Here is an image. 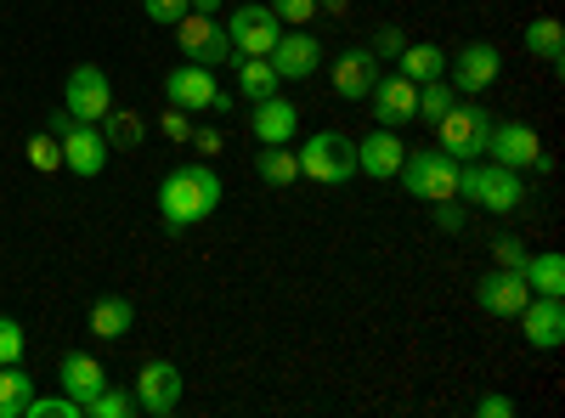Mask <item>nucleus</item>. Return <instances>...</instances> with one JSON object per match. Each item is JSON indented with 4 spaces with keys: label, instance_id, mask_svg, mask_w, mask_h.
Returning <instances> with one entry per match:
<instances>
[{
    "label": "nucleus",
    "instance_id": "20e7f679",
    "mask_svg": "<svg viewBox=\"0 0 565 418\" xmlns=\"http://www.w3.org/2000/svg\"><path fill=\"white\" fill-rule=\"evenodd\" d=\"M458 159H447L441 148H430V153H407L402 159V187L413 193V199H424V204H441V199H458Z\"/></svg>",
    "mask_w": 565,
    "mask_h": 418
},
{
    "label": "nucleus",
    "instance_id": "ddd939ff",
    "mask_svg": "<svg viewBox=\"0 0 565 418\" xmlns=\"http://www.w3.org/2000/svg\"><path fill=\"white\" fill-rule=\"evenodd\" d=\"M521 334L532 351H559L565 345V300L559 294H532L521 306Z\"/></svg>",
    "mask_w": 565,
    "mask_h": 418
},
{
    "label": "nucleus",
    "instance_id": "473e14b6",
    "mask_svg": "<svg viewBox=\"0 0 565 418\" xmlns=\"http://www.w3.org/2000/svg\"><path fill=\"white\" fill-rule=\"evenodd\" d=\"M492 260H498V266H509V271H526V260H532V255H526V244L514 238V232H498V238H492Z\"/></svg>",
    "mask_w": 565,
    "mask_h": 418
},
{
    "label": "nucleus",
    "instance_id": "0eeeda50",
    "mask_svg": "<svg viewBox=\"0 0 565 418\" xmlns=\"http://www.w3.org/2000/svg\"><path fill=\"white\" fill-rule=\"evenodd\" d=\"M63 108H68L74 119H85V125H97V119L114 108V85H108V74H103L97 63H79V68L68 74V85H63Z\"/></svg>",
    "mask_w": 565,
    "mask_h": 418
},
{
    "label": "nucleus",
    "instance_id": "72a5a7b5",
    "mask_svg": "<svg viewBox=\"0 0 565 418\" xmlns=\"http://www.w3.org/2000/svg\"><path fill=\"white\" fill-rule=\"evenodd\" d=\"M79 412H85V407H79L74 396H34L23 418H79Z\"/></svg>",
    "mask_w": 565,
    "mask_h": 418
},
{
    "label": "nucleus",
    "instance_id": "b1692460",
    "mask_svg": "<svg viewBox=\"0 0 565 418\" xmlns=\"http://www.w3.org/2000/svg\"><path fill=\"white\" fill-rule=\"evenodd\" d=\"M34 401V379L18 362H0V418H23Z\"/></svg>",
    "mask_w": 565,
    "mask_h": 418
},
{
    "label": "nucleus",
    "instance_id": "a878e982",
    "mask_svg": "<svg viewBox=\"0 0 565 418\" xmlns=\"http://www.w3.org/2000/svg\"><path fill=\"white\" fill-rule=\"evenodd\" d=\"M232 68H238V90H244V103H260V97H277V68L266 63V57H238V63H232Z\"/></svg>",
    "mask_w": 565,
    "mask_h": 418
},
{
    "label": "nucleus",
    "instance_id": "393cba45",
    "mask_svg": "<svg viewBox=\"0 0 565 418\" xmlns=\"http://www.w3.org/2000/svg\"><path fill=\"white\" fill-rule=\"evenodd\" d=\"M447 57H441V45H402V57H396V74H407L413 85H430L441 79Z\"/></svg>",
    "mask_w": 565,
    "mask_h": 418
},
{
    "label": "nucleus",
    "instance_id": "6e6552de",
    "mask_svg": "<svg viewBox=\"0 0 565 418\" xmlns=\"http://www.w3.org/2000/svg\"><path fill=\"white\" fill-rule=\"evenodd\" d=\"M221 29H226V40H232V52H238V57H266L277 45V34H282L271 7H238Z\"/></svg>",
    "mask_w": 565,
    "mask_h": 418
},
{
    "label": "nucleus",
    "instance_id": "79ce46f5",
    "mask_svg": "<svg viewBox=\"0 0 565 418\" xmlns=\"http://www.w3.org/2000/svg\"><path fill=\"white\" fill-rule=\"evenodd\" d=\"M193 12H204V18H215V12H221V0H193Z\"/></svg>",
    "mask_w": 565,
    "mask_h": 418
},
{
    "label": "nucleus",
    "instance_id": "1a4fd4ad",
    "mask_svg": "<svg viewBox=\"0 0 565 418\" xmlns=\"http://www.w3.org/2000/svg\"><path fill=\"white\" fill-rule=\"evenodd\" d=\"M367 114L380 119L385 130H402V125H413L418 119V85L407 79V74H380L373 79V90H367Z\"/></svg>",
    "mask_w": 565,
    "mask_h": 418
},
{
    "label": "nucleus",
    "instance_id": "e433bc0d",
    "mask_svg": "<svg viewBox=\"0 0 565 418\" xmlns=\"http://www.w3.org/2000/svg\"><path fill=\"white\" fill-rule=\"evenodd\" d=\"M23 345H29V340H23V329H18L12 317H0V362H18V356H23Z\"/></svg>",
    "mask_w": 565,
    "mask_h": 418
},
{
    "label": "nucleus",
    "instance_id": "58836bf2",
    "mask_svg": "<svg viewBox=\"0 0 565 418\" xmlns=\"http://www.w3.org/2000/svg\"><path fill=\"white\" fill-rule=\"evenodd\" d=\"M164 136H170V142H186V136H193V119H186V108H164Z\"/></svg>",
    "mask_w": 565,
    "mask_h": 418
},
{
    "label": "nucleus",
    "instance_id": "2eb2a0df",
    "mask_svg": "<svg viewBox=\"0 0 565 418\" xmlns=\"http://www.w3.org/2000/svg\"><path fill=\"white\" fill-rule=\"evenodd\" d=\"M266 63L277 68V79H311L317 63H322V45H317L306 29H282L277 45L266 52Z\"/></svg>",
    "mask_w": 565,
    "mask_h": 418
},
{
    "label": "nucleus",
    "instance_id": "f03ea898",
    "mask_svg": "<svg viewBox=\"0 0 565 418\" xmlns=\"http://www.w3.org/2000/svg\"><path fill=\"white\" fill-rule=\"evenodd\" d=\"M458 199L463 204H476V210H492V215H514L526 204V181H521V170H503V164H476L469 159L463 170H458Z\"/></svg>",
    "mask_w": 565,
    "mask_h": 418
},
{
    "label": "nucleus",
    "instance_id": "5701e85b",
    "mask_svg": "<svg viewBox=\"0 0 565 418\" xmlns=\"http://www.w3.org/2000/svg\"><path fill=\"white\" fill-rule=\"evenodd\" d=\"M526 52L537 63H548L554 74L565 68V29H559V18H532L526 23Z\"/></svg>",
    "mask_w": 565,
    "mask_h": 418
},
{
    "label": "nucleus",
    "instance_id": "4c0bfd02",
    "mask_svg": "<svg viewBox=\"0 0 565 418\" xmlns=\"http://www.w3.org/2000/svg\"><path fill=\"white\" fill-rule=\"evenodd\" d=\"M402 45H407V40H402V29H380V34H373V45H367V52L380 57V63H396V57H402Z\"/></svg>",
    "mask_w": 565,
    "mask_h": 418
},
{
    "label": "nucleus",
    "instance_id": "cd10ccee",
    "mask_svg": "<svg viewBox=\"0 0 565 418\" xmlns=\"http://www.w3.org/2000/svg\"><path fill=\"white\" fill-rule=\"evenodd\" d=\"M97 130L108 136V148H125V153H136V148H141V136H148V125H141L130 108H108V114L97 119Z\"/></svg>",
    "mask_w": 565,
    "mask_h": 418
},
{
    "label": "nucleus",
    "instance_id": "bb28decb",
    "mask_svg": "<svg viewBox=\"0 0 565 418\" xmlns=\"http://www.w3.org/2000/svg\"><path fill=\"white\" fill-rule=\"evenodd\" d=\"M255 170H260V181L266 187H295L300 181V153L282 142V148H266L260 159H255Z\"/></svg>",
    "mask_w": 565,
    "mask_h": 418
},
{
    "label": "nucleus",
    "instance_id": "f704fd0d",
    "mask_svg": "<svg viewBox=\"0 0 565 418\" xmlns=\"http://www.w3.org/2000/svg\"><path fill=\"white\" fill-rule=\"evenodd\" d=\"M271 12H277L282 29H306L317 18V0H271Z\"/></svg>",
    "mask_w": 565,
    "mask_h": 418
},
{
    "label": "nucleus",
    "instance_id": "37998d69",
    "mask_svg": "<svg viewBox=\"0 0 565 418\" xmlns=\"http://www.w3.org/2000/svg\"><path fill=\"white\" fill-rule=\"evenodd\" d=\"M317 7H328V12H345V7H351V0H317Z\"/></svg>",
    "mask_w": 565,
    "mask_h": 418
},
{
    "label": "nucleus",
    "instance_id": "a211bd4d",
    "mask_svg": "<svg viewBox=\"0 0 565 418\" xmlns=\"http://www.w3.org/2000/svg\"><path fill=\"white\" fill-rule=\"evenodd\" d=\"M164 97H170V108L210 114V103H215V74L199 68V63H181V68L164 74Z\"/></svg>",
    "mask_w": 565,
    "mask_h": 418
},
{
    "label": "nucleus",
    "instance_id": "c9c22d12",
    "mask_svg": "<svg viewBox=\"0 0 565 418\" xmlns=\"http://www.w3.org/2000/svg\"><path fill=\"white\" fill-rule=\"evenodd\" d=\"M141 7H148V18H153V23H164V29H170V23H181L186 12H193V0H141Z\"/></svg>",
    "mask_w": 565,
    "mask_h": 418
},
{
    "label": "nucleus",
    "instance_id": "7c9ffc66",
    "mask_svg": "<svg viewBox=\"0 0 565 418\" xmlns=\"http://www.w3.org/2000/svg\"><path fill=\"white\" fill-rule=\"evenodd\" d=\"M85 412H90V418H130V412H136V396H130V390H114V385H103L97 396L85 401Z\"/></svg>",
    "mask_w": 565,
    "mask_h": 418
},
{
    "label": "nucleus",
    "instance_id": "9b49d317",
    "mask_svg": "<svg viewBox=\"0 0 565 418\" xmlns=\"http://www.w3.org/2000/svg\"><path fill=\"white\" fill-rule=\"evenodd\" d=\"M487 153H492V164H503V170H526V164L543 159V142H537V130H532V125L503 119V125L487 130Z\"/></svg>",
    "mask_w": 565,
    "mask_h": 418
},
{
    "label": "nucleus",
    "instance_id": "f3484780",
    "mask_svg": "<svg viewBox=\"0 0 565 418\" xmlns=\"http://www.w3.org/2000/svg\"><path fill=\"white\" fill-rule=\"evenodd\" d=\"M249 130H255V142L260 148H282V142H295V130H300V108L289 97H260L249 103Z\"/></svg>",
    "mask_w": 565,
    "mask_h": 418
},
{
    "label": "nucleus",
    "instance_id": "dca6fc26",
    "mask_svg": "<svg viewBox=\"0 0 565 418\" xmlns=\"http://www.w3.org/2000/svg\"><path fill=\"white\" fill-rule=\"evenodd\" d=\"M476 300H481V311H492V317H521V306L532 300V283H526V271L498 266V271H487V277H481Z\"/></svg>",
    "mask_w": 565,
    "mask_h": 418
},
{
    "label": "nucleus",
    "instance_id": "c756f323",
    "mask_svg": "<svg viewBox=\"0 0 565 418\" xmlns=\"http://www.w3.org/2000/svg\"><path fill=\"white\" fill-rule=\"evenodd\" d=\"M452 103H458V90H452L447 79H430V85H418V119L430 125V130H436V119H441V114H447Z\"/></svg>",
    "mask_w": 565,
    "mask_h": 418
},
{
    "label": "nucleus",
    "instance_id": "4468645a",
    "mask_svg": "<svg viewBox=\"0 0 565 418\" xmlns=\"http://www.w3.org/2000/svg\"><path fill=\"white\" fill-rule=\"evenodd\" d=\"M503 74V57H498V45H487V40H469L463 52L452 57V90H463V97H481V90L492 85Z\"/></svg>",
    "mask_w": 565,
    "mask_h": 418
},
{
    "label": "nucleus",
    "instance_id": "a19ab883",
    "mask_svg": "<svg viewBox=\"0 0 565 418\" xmlns=\"http://www.w3.org/2000/svg\"><path fill=\"white\" fill-rule=\"evenodd\" d=\"M186 142H193L199 153H210V159H215V153H226V142H221V130H193V136H186Z\"/></svg>",
    "mask_w": 565,
    "mask_h": 418
},
{
    "label": "nucleus",
    "instance_id": "f257e3e1",
    "mask_svg": "<svg viewBox=\"0 0 565 418\" xmlns=\"http://www.w3.org/2000/svg\"><path fill=\"white\" fill-rule=\"evenodd\" d=\"M215 204H221V175L210 164H175L159 181V221L170 232H186V226L210 221Z\"/></svg>",
    "mask_w": 565,
    "mask_h": 418
},
{
    "label": "nucleus",
    "instance_id": "6ab92c4d",
    "mask_svg": "<svg viewBox=\"0 0 565 418\" xmlns=\"http://www.w3.org/2000/svg\"><path fill=\"white\" fill-rule=\"evenodd\" d=\"M402 159H407V148H402V136L396 130H373L367 142H356V170L362 175H373V181H391L396 170H402Z\"/></svg>",
    "mask_w": 565,
    "mask_h": 418
},
{
    "label": "nucleus",
    "instance_id": "7ed1b4c3",
    "mask_svg": "<svg viewBox=\"0 0 565 418\" xmlns=\"http://www.w3.org/2000/svg\"><path fill=\"white\" fill-rule=\"evenodd\" d=\"M300 175L317 181V187H345V181L356 175V142L340 136V130H317L300 148Z\"/></svg>",
    "mask_w": 565,
    "mask_h": 418
},
{
    "label": "nucleus",
    "instance_id": "9d476101",
    "mask_svg": "<svg viewBox=\"0 0 565 418\" xmlns=\"http://www.w3.org/2000/svg\"><path fill=\"white\" fill-rule=\"evenodd\" d=\"M181 401V367L153 356V362H141V374H136V407L141 412H153V418H170Z\"/></svg>",
    "mask_w": 565,
    "mask_h": 418
},
{
    "label": "nucleus",
    "instance_id": "39448f33",
    "mask_svg": "<svg viewBox=\"0 0 565 418\" xmlns=\"http://www.w3.org/2000/svg\"><path fill=\"white\" fill-rule=\"evenodd\" d=\"M487 130H492V119H487V108H476V103H452V108L436 119L441 153L458 159V164H469V159L487 153Z\"/></svg>",
    "mask_w": 565,
    "mask_h": 418
},
{
    "label": "nucleus",
    "instance_id": "4be33fe9",
    "mask_svg": "<svg viewBox=\"0 0 565 418\" xmlns=\"http://www.w3.org/2000/svg\"><path fill=\"white\" fill-rule=\"evenodd\" d=\"M130 322H136V306L125 294H103L97 306H90V334L97 340H125Z\"/></svg>",
    "mask_w": 565,
    "mask_h": 418
},
{
    "label": "nucleus",
    "instance_id": "ea45409f",
    "mask_svg": "<svg viewBox=\"0 0 565 418\" xmlns=\"http://www.w3.org/2000/svg\"><path fill=\"white\" fill-rule=\"evenodd\" d=\"M476 412H481V418H514V401H509V396H481Z\"/></svg>",
    "mask_w": 565,
    "mask_h": 418
},
{
    "label": "nucleus",
    "instance_id": "423d86ee",
    "mask_svg": "<svg viewBox=\"0 0 565 418\" xmlns=\"http://www.w3.org/2000/svg\"><path fill=\"white\" fill-rule=\"evenodd\" d=\"M175 45H181V57L199 63V68H221V63L238 57V52H232V40H226V29L215 18H204V12H186L175 23Z\"/></svg>",
    "mask_w": 565,
    "mask_h": 418
},
{
    "label": "nucleus",
    "instance_id": "f8f14e48",
    "mask_svg": "<svg viewBox=\"0 0 565 418\" xmlns=\"http://www.w3.org/2000/svg\"><path fill=\"white\" fill-rule=\"evenodd\" d=\"M57 142H63V170H74V175H103V170H108V153H114V148H108V136H103L97 125L74 119Z\"/></svg>",
    "mask_w": 565,
    "mask_h": 418
},
{
    "label": "nucleus",
    "instance_id": "2f4dec72",
    "mask_svg": "<svg viewBox=\"0 0 565 418\" xmlns=\"http://www.w3.org/2000/svg\"><path fill=\"white\" fill-rule=\"evenodd\" d=\"M29 164H34V170H45V175L63 170V142H57L52 130H34V136H29Z\"/></svg>",
    "mask_w": 565,
    "mask_h": 418
},
{
    "label": "nucleus",
    "instance_id": "412c9836",
    "mask_svg": "<svg viewBox=\"0 0 565 418\" xmlns=\"http://www.w3.org/2000/svg\"><path fill=\"white\" fill-rule=\"evenodd\" d=\"M57 379H63V396H74L79 407L97 396L103 385H108V374H103V362L97 356H85V351H68L63 356V367H57Z\"/></svg>",
    "mask_w": 565,
    "mask_h": 418
},
{
    "label": "nucleus",
    "instance_id": "c85d7f7f",
    "mask_svg": "<svg viewBox=\"0 0 565 418\" xmlns=\"http://www.w3.org/2000/svg\"><path fill=\"white\" fill-rule=\"evenodd\" d=\"M526 283L537 289V294H559L565 300V255H537V260H526Z\"/></svg>",
    "mask_w": 565,
    "mask_h": 418
},
{
    "label": "nucleus",
    "instance_id": "aec40b11",
    "mask_svg": "<svg viewBox=\"0 0 565 418\" xmlns=\"http://www.w3.org/2000/svg\"><path fill=\"white\" fill-rule=\"evenodd\" d=\"M385 68H380V57L367 52V45H351V52H340V63H334V90L345 103H356V97H367L373 90V79H380Z\"/></svg>",
    "mask_w": 565,
    "mask_h": 418
}]
</instances>
